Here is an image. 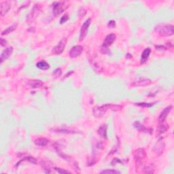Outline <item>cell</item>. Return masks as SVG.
I'll use <instances>...</instances> for the list:
<instances>
[{
	"instance_id": "1",
	"label": "cell",
	"mask_w": 174,
	"mask_h": 174,
	"mask_svg": "<svg viewBox=\"0 0 174 174\" xmlns=\"http://www.w3.org/2000/svg\"><path fill=\"white\" fill-rule=\"evenodd\" d=\"M155 29L162 37H169L173 35L174 33L173 26L171 25H160Z\"/></svg>"
},
{
	"instance_id": "2",
	"label": "cell",
	"mask_w": 174,
	"mask_h": 174,
	"mask_svg": "<svg viewBox=\"0 0 174 174\" xmlns=\"http://www.w3.org/2000/svg\"><path fill=\"white\" fill-rule=\"evenodd\" d=\"M69 6L68 2L67 1H55L52 3V14L55 17L65 10Z\"/></svg>"
},
{
	"instance_id": "3",
	"label": "cell",
	"mask_w": 174,
	"mask_h": 174,
	"mask_svg": "<svg viewBox=\"0 0 174 174\" xmlns=\"http://www.w3.org/2000/svg\"><path fill=\"white\" fill-rule=\"evenodd\" d=\"M133 156H134L136 167H139V166L141 165V164L143 163V161H144L145 158L146 157V154H145L144 149L142 148H139L137 149L136 150H135L134 153H133Z\"/></svg>"
},
{
	"instance_id": "4",
	"label": "cell",
	"mask_w": 174,
	"mask_h": 174,
	"mask_svg": "<svg viewBox=\"0 0 174 174\" xmlns=\"http://www.w3.org/2000/svg\"><path fill=\"white\" fill-rule=\"evenodd\" d=\"M42 12V7L39 4H36L33 6V8L31 10V12L28 14L26 18V21L27 23H31L34 20L36 19L38 16L40 15V14Z\"/></svg>"
},
{
	"instance_id": "5",
	"label": "cell",
	"mask_w": 174,
	"mask_h": 174,
	"mask_svg": "<svg viewBox=\"0 0 174 174\" xmlns=\"http://www.w3.org/2000/svg\"><path fill=\"white\" fill-rule=\"evenodd\" d=\"M90 23H91V19H90V18H88V19L86 20V21L83 23L82 27H81L80 35H79V40L80 41H82L86 38L87 33H88V27H89Z\"/></svg>"
},
{
	"instance_id": "6",
	"label": "cell",
	"mask_w": 174,
	"mask_h": 174,
	"mask_svg": "<svg viewBox=\"0 0 174 174\" xmlns=\"http://www.w3.org/2000/svg\"><path fill=\"white\" fill-rule=\"evenodd\" d=\"M67 44V39L66 38H63L61 41L58 42L57 45L54 46L53 49L52 50V54L53 55H59V54H62L63 52L64 51L65 48Z\"/></svg>"
},
{
	"instance_id": "7",
	"label": "cell",
	"mask_w": 174,
	"mask_h": 174,
	"mask_svg": "<svg viewBox=\"0 0 174 174\" xmlns=\"http://www.w3.org/2000/svg\"><path fill=\"white\" fill-rule=\"evenodd\" d=\"M165 143L163 141L162 139H159V140L157 141V143H155L153 148V152L156 155L159 157L163 155L164 150H165Z\"/></svg>"
},
{
	"instance_id": "8",
	"label": "cell",
	"mask_w": 174,
	"mask_h": 174,
	"mask_svg": "<svg viewBox=\"0 0 174 174\" xmlns=\"http://www.w3.org/2000/svg\"><path fill=\"white\" fill-rule=\"evenodd\" d=\"M83 52V46L81 45H76L72 48L69 52V56L70 58H74L78 57Z\"/></svg>"
},
{
	"instance_id": "9",
	"label": "cell",
	"mask_w": 174,
	"mask_h": 174,
	"mask_svg": "<svg viewBox=\"0 0 174 174\" xmlns=\"http://www.w3.org/2000/svg\"><path fill=\"white\" fill-rule=\"evenodd\" d=\"M133 127H135V129H137L139 131H141V132L149 133V134H152L153 133V129L151 128H147V127H144V125L141 124L140 122L139 121H136L133 123Z\"/></svg>"
},
{
	"instance_id": "10",
	"label": "cell",
	"mask_w": 174,
	"mask_h": 174,
	"mask_svg": "<svg viewBox=\"0 0 174 174\" xmlns=\"http://www.w3.org/2000/svg\"><path fill=\"white\" fill-rule=\"evenodd\" d=\"M13 46H10V47L6 48L3 51L1 52V56H0V63H3L8 58L13 52Z\"/></svg>"
},
{
	"instance_id": "11",
	"label": "cell",
	"mask_w": 174,
	"mask_h": 174,
	"mask_svg": "<svg viewBox=\"0 0 174 174\" xmlns=\"http://www.w3.org/2000/svg\"><path fill=\"white\" fill-rule=\"evenodd\" d=\"M152 84V81L150 79L148 78H140L131 84L133 86H147Z\"/></svg>"
},
{
	"instance_id": "12",
	"label": "cell",
	"mask_w": 174,
	"mask_h": 174,
	"mask_svg": "<svg viewBox=\"0 0 174 174\" xmlns=\"http://www.w3.org/2000/svg\"><path fill=\"white\" fill-rule=\"evenodd\" d=\"M172 109H173V106H169L163 109V111H162L161 114L159 115V123L165 122L166 118H167V117L168 116V114H169L170 112L172 110Z\"/></svg>"
},
{
	"instance_id": "13",
	"label": "cell",
	"mask_w": 174,
	"mask_h": 174,
	"mask_svg": "<svg viewBox=\"0 0 174 174\" xmlns=\"http://www.w3.org/2000/svg\"><path fill=\"white\" fill-rule=\"evenodd\" d=\"M116 36L115 34L114 33L109 34V35H107L106 38H105V40L102 45V48H108V47L112 45L113 42L116 40Z\"/></svg>"
},
{
	"instance_id": "14",
	"label": "cell",
	"mask_w": 174,
	"mask_h": 174,
	"mask_svg": "<svg viewBox=\"0 0 174 174\" xmlns=\"http://www.w3.org/2000/svg\"><path fill=\"white\" fill-rule=\"evenodd\" d=\"M11 8V4L8 1H3L0 3V15L1 17L6 15Z\"/></svg>"
},
{
	"instance_id": "15",
	"label": "cell",
	"mask_w": 174,
	"mask_h": 174,
	"mask_svg": "<svg viewBox=\"0 0 174 174\" xmlns=\"http://www.w3.org/2000/svg\"><path fill=\"white\" fill-rule=\"evenodd\" d=\"M102 107L104 108V110H106V112L109 110H112V111H120L122 110L123 108L122 106H120V105H116V104H105L104 106H102Z\"/></svg>"
},
{
	"instance_id": "16",
	"label": "cell",
	"mask_w": 174,
	"mask_h": 174,
	"mask_svg": "<svg viewBox=\"0 0 174 174\" xmlns=\"http://www.w3.org/2000/svg\"><path fill=\"white\" fill-rule=\"evenodd\" d=\"M106 112V111L104 110L102 106H96L93 110V114L96 118H101L104 116Z\"/></svg>"
},
{
	"instance_id": "17",
	"label": "cell",
	"mask_w": 174,
	"mask_h": 174,
	"mask_svg": "<svg viewBox=\"0 0 174 174\" xmlns=\"http://www.w3.org/2000/svg\"><path fill=\"white\" fill-rule=\"evenodd\" d=\"M151 53V49L150 48H147L143 50L141 56V63L143 64L147 61L150 54Z\"/></svg>"
},
{
	"instance_id": "18",
	"label": "cell",
	"mask_w": 174,
	"mask_h": 174,
	"mask_svg": "<svg viewBox=\"0 0 174 174\" xmlns=\"http://www.w3.org/2000/svg\"><path fill=\"white\" fill-rule=\"evenodd\" d=\"M28 85L31 87V88H40V87L43 86V82H42L41 80H29L28 82Z\"/></svg>"
},
{
	"instance_id": "19",
	"label": "cell",
	"mask_w": 174,
	"mask_h": 174,
	"mask_svg": "<svg viewBox=\"0 0 174 174\" xmlns=\"http://www.w3.org/2000/svg\"><path fill=\"white\" fill-rule=\"evenodd\" d=\"M107 129H108V126H107V125L103 124L101 125L100 128H99L97 130L99 135L104 139L107 138Z\"/></svg>"
},
{
	"instance_id": "20",
	"label": "cell",
	"mask_w": 174,
	"mask_h": 174,
	"mask_svg": "<svg viewBox=\"0 0 174 174\" xmlns=\"http://www.w3.org/2000/svg\"><path fill=\"white\" fill-rule=\"evenodd\" d=\"M35 144L38 146H41V147H45L49 143V141L46 138H44V137H41V138L35 139V141H34Z\"/></svg>"
},
{
	"instance_id": "21",
	"label": "cell",
	"mask_w": 174,
	"mask_h": 174,
	"mask_svg": "<svg viewBox=\"0 0 174 174\" xmlns=\"http://www.w3.org/2000/svg\"><path fill=\"white\" fill-rule=\"evenodd\" d=\"M168 129H169V126H168L167 123H165V122H160L159 127L157 128V133H159V134H162V133H165Z\"/></svg>"
},
{
	"instance_id": "22",
	"label": "cell",
	"mask_w": 174,
	"mask_h": 174,
	"mask_svg": "<svg viewBox=\"0 0 174 174\" xmlns=\"http://www.w3.org/2000/svg\"><path fill=\"white\" fill-rule=\"evenodd\" d=\"M36 66L38 69L41 70H47L50 68L49 64L47 62L45 61H41L38 62L37 64H36Z\"/></svg>"
},
{
	"instance_id": "23",
	"label": "cell",
	"mask_w": 174,
	"mask_h": 174,
	"mask_svg": "<svg viewBox=\"0 0 174 174\" xmlns=\"http://www.w3.org/2000/svg\"><path fill=\"white\" fill-rule=\"evenodd\" d=\"M17 24H15V25L10 26V27H8L6 29H5L4 31H3L1 32V35H8V34H10L12 32L15 31V30L17 29Z\"/></svg>"
},
{
	"instance_id": "24",
	"label": "cell",
	"mask_w": 174,
	"mask_h": 174,
	"mask_svg": "<svg viewBox=\"0 0 174 174\" xmlns=\"http://www.w3.org/2000/svg\"><path fill=\"white\" fill-rule=\"evenodd\" d=\"M90 64H91V65L93 67V68L94 70H95L97 72H102V68H101V66L97 63L96 61H95L93 59L90 60Z\"/></svg>"
},
{
	"instance_id": "25",
	"label": "cell",
	"mask_w": 174,
	"mask_h": 174,
	"mask_svg": "<svg viewBox=\"0 0 174 174\" xmlns=\"http://www.w3.org/2000/svg\"><path fill=\"white\" fill-rule=\"evenodd\" d=\"M54 132L56 133H76L77 131L71 130V129H54L53 131Z\"/></svg>"
},
{
	"instance_id": "26",
	"label": "cell",
	"mask_w": 174,
	"mask_h": 174,
	"mask_svg": "<svg viewBox=\"0 0 174 174\" xmlns=\"http://www.w3.org/2000/svg\"><path fill=\"white\" fill-rule=\"evenodd\" d=\"M155 104V103H135L136 106L141 107V108H151V107H152Z\"/></svg>"
},
{
	"instance_id": "27",
	"label": "cell",
	"mask_w": 174,
	"mask_h": 174,
	"mask_svg": "<svg viewBox=\"0 0 174 174\" xmlns=\"http://www.w3.org/2000/svg\"><path fill=\"white\" fill-rule=\"evenodd\" d=\"M101 173H105V174H120V171H117V170L114 169H106L104 170V171H101Z\"/></svg>"
},
{
	"instance_id": "28",
	"label": "cell",
	"mask_w": 174,
	"mask_h": 174,
	"mask_svg": "<svg viewBox=\"0 0 174 174\" xmlns=\"http://www.w3.org/2000/svg\"><path fill=\"white\" fill-rule=\"evenodd\" d=\"M62 74V70L61 68H56L55 70L53 71L52 72V76L54 78H57L58 77H60Z\"/></svg>"
},
{
	"instance_id": "29",
	"label": "cell",
	"mask_w": 174,
	"mask_h": 174,
	"mask_svg": "<svg viewBox=\"0 0 174 174\" xmlns=\"http://www.w3.org/2000/svg\"><path fill=\"white\" fill-rule=\"evenodd\" d=\"M155 171V169L151 166H145L143 169V173H153Z\"/></svg>"
},
{
	"instance_id": "30",
	"label": "cell",
	"mask_w": 174,
	"mask_h": 174,
	"mask_svg": "<svg viewBox=\"0 0 174 174\" xmlns=\"http://www.w3.org/2000/svg\"><path fill=\"white\" fill-rule=\"evenodd\" d=\"M27 161L28 162H30V163H31L32 164H37L38 161L37 160H36L35 158L33 157H25L24 158V159L22 160V161H21L20 162H22V161ZM20 162H19V163H20Z\"/></svg>"
},
{
	"instance_id": "31",
	"label": "cell",
	"mask_w": 174,
	"mask_h": 174,
	"mask_svg": "<svg viewBox=\"0 0 174 174\" xmlns=\"http://www.w3.org/2000/svg\"><path fill=\"white\" fill-rule=\"evenodd\" d=\"M54 170H55L56 172H58V173H70V171H67V170H65L63 169H61V168H58V167H54L53 168Z\"/></svg>"
},
{
	"instance_id": "32",
	"label": "cell",
	"mask_w": 174,
	"mask_h": 174,
	"mask_svg": "<svg viewBox=\"0 0 174 174\" xmlns=\"http://www.w3.org/2000/svg\"><path fill=\"white\" fill-rule=\"evenodd\" d=\"M86 14V10L84 8H82V9H80L79 10V12H78V17L80 19H82L83 17H84L85 15Z\"/></svg>"
},
{
	"instance_id": "33",
	"label": "cell",
	"mask_w": 174,
	"mask_h": 174,
	"mask_svg": "<svg viewBox=\"0 0 174 174\" xmlns=\"http://www.w3.org/2000/svg\"><path fill=\"white\" fill-rule=\"evenodd\" d=\"M124 164L123 163V162L122 160H120L118 159H116V158H115V159L113 160V161H112V165H116V164Z\"/></svg>"
},
{
	"instance_id": "34",
	"label": "cell",
	"mask_w": 174,
	"mask_h": 174,
	"mask_svg": "<svg viewBox=\"0 0 174 174\" xmlns=\"http://www.w3.org/2000/svg\"><path fill=\"white\" fill-rule=\"evenodd\" d=\"M68 19H69L68 15H64L63 17H62L61 19V20H60V23L61 24H63V23H65V22H67V21H68Z\"/></svg>"
},
{
	"instance_id": "35",
	"label": "cell",
	"mask_w": 174,
	"mask_h": 174,
	"mask_svg": "<svg viewBox=\"0 0 174 174\" xmlns=\"http://www.w3.org/2000/svg\"><path fill=\"white\" fill-rule=\"evenodd\" d=\"M116 26V23H115L114 21H110L108 23V27L110 29H113V28L115 27Z\"/></svg>"
},
{
	"instance_id": "36",
	"label": "cell",
	"mask_w": 174,
	"mask_h": 174,
	"mask_svg": "<svg viewBox=\"0 0 174 174\" xmlns=\"http://www.w3.org/2000/svg\"><path fill=\"white\" fill-rule=\"evenodd\" d=\"M155 48H157V50H167V48L165 47V46H163V45L156 46Z\"/></svg>"
},
{
	"instance_id": "37",
	"label": "cell",
	"mask_w": 174,
	"mask_h": 174,
	"mask_svg": "<svg viewBox=\"0 0 174 174\" xmlns=\"http://www.w3.org/2000/svg\"><path fill=\"white\" fill-rule=\"evenodd\" d=\"M7 44V42L6 41V40L3 39V38H1V45L2 46H4Z\"/></svg>"
},
{
	"instance_id": "38",
	"label": "cell",
	"mask_w": 174,
	"mask_h": 174,
	"mask_svg": "<svg viewBox=\"0 0 174 174\" xmlns=\"http://www.w3.org/2000/svg\"><path fill=\"white\" fill-rule=\"evenodd\" d=\"M73 72H69L68 74H67V75H65V78H67V77H69V76H70V75H72V74H73Z\"/></svg>"
}]
</instances>
